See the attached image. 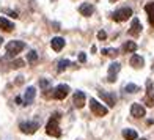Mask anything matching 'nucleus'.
Masks as SVG:
<instances>
[{"mask_svg": "<svg viewBox=\"0 0 154 140\" xmlns=\"http://www.w3.org/2000/svg\"><path fill=\"white\" fill-rule=\"evenodd\" d=\"M51 46H52V49L55 52H60L63 47H65V38H60V36H55V38H52V41H51Z\"/></svg>", "mask_w": 154, "mask_h": 140, "instance_id": "4468645a", "label": "nucleus"}, {"mask_svg": "<svg viewBox=\"0 0 154 140\" xmlns=\"http://www.w3.org/2000/svg\"><path fill=\"white\" fill-rule=\"evenodd\" d=\"M68 95H69V87L63 85V83L54 90V98H55V99H65Z\"/></svg>", "mask_w": 154, "mask_h": 140, "instance_id": "6e6552de", "label": "nucleus"}, {"mask_svg": "<svg viewBox=\"0 0 154 140\" xmlns=\"http://www.w3.org/2000/svg\"><path fill=\"white\" fill-rule=\"evenodd\" d=\"M35 95H36V90H35L33 87L27 88V92L24 95V106H30V104L33 102V99H35Z\"/></svg>", "mask_w": 154, "mask_h": 140, "instance_id": "f8f14e48", "label": "nucleus"}, {"mask_svg": "<svg viewBox=\"0 0 154 140\" xmlns=\"http://www.w3.org/2000/svg\"><path fill=\"white\" fill-rule=\"evenodd\" d=\"M110 2H116V0H110Z\"/></svg>", "mask_w": 154, "mask_h": 140, "instance_id": "2f4dec72", "label": "nucleus"}, {"mask_svg": "<svg viewBox=\"0 0 154 140\" xmlns=\"http://www.w3.org/2000/svg\"><path fill=\"white\" fill-rule=\"evenodd\" d=\"M24 65H25L24 60H16V61H13V63H11V68H22Z\"/></svg>", "mask_w": 154, "mask_h": 140, "instance_id": "a878e982", "label": "nucleus"}, {"mask_svg": "<svg viewBox=\"0 0 154 140\" xmlns=\"http://www.w3.org/2000/svg\"><path fill=\"white\" fill-rule=\"evenodd\" d=\"M145 65V60L143 57H140L138 54H134L131 57V66H134V68H142Z\"/></svg>", "mask_w": 154, "mask_h": 140, "instance_id": "f3484780", "label": "nucleus"}, {"mask_svg": "<svg viewBox=\"0 0 154 140\" xmlns=\"http://www.w3.org/2000/svg\"><path fill=\"white\" fill-rule=\"evenodd\" d=\"M106 38H107V33L104 32V30H101L99 33H97V39H101V41H102V39H106Z\"/></svg>", "mask_w": 154, "mask_h": 140, "instance_id": "bb28decb", "label": "nucleus"}, {"mask_svg": "<svg viewBox=\"0 0 154 140\" xmlns=\"http://www.w3.org/2000/svg\"><path fill=\"white\" fill-rule=\"evenodd\" d=\"M58 121H60V114H54L51 117V120H49L47 124H46V134L47 135H52V137H60L61 135Z\"/></svg>", "mask_w": 154, "mask_h": 140, "instance_id": "f257e3e1", "label": "nucleus"}, {"mask_svg": "<svg viewBox=\"0 0 154 140\" xmlns=\"http://www.w3.org/2000/svg\"><path fill=\"white\" fill-rule=\"evenodd\" d=\"M123 137L126 138V140H137V137H138V134L134 131V129H123Z\"/></svg>", "mask_w": 154, "mask_h": 140, "instance_id": "6ab92c4d", "label": "nucleus"}, {"mask_svg": "<svg viewBox=\"0 0 154 140\" xmlns=\"http://www.w3.org/2000/svg\"><path fill=\"white\" fill-rule=\"evenodd\" d=\"M102 54L104 55H109V57H116L118 51H116V49H102Z\"/></svg>", "mask_w": 154, "mask_h": 140, "instance_id": "b1692460", "label": "nucleus"}, {"mask_svg": "<svg viewBox=\"0 0 154 140\" xmlns=\"http://www.w3.org/2000/svg\"><path fill=\"white\" fill-rule=\"evenodd\" d=\"M123 49L126 52H135L137 51V44L134 43V41H128V43H124Z\"/></svg>", "mask_w": 154, "mask_h": 140, "instance_id": "412c9836", "label": "nucleus"}, {"mask_svg": "<svg viewBox=\"0 0 154 140\" xmlns=\"http://www.w3.org/2000/svg\"><path fill=\"white\" fill-rule=\"evenodd\" d=\"M2 41H3V39H2V38H0V44H2Z\"/></svg>", "mask_w": 154, "mask_h": 140, "instance_id": "7c9ffc66", "label": "nucleus"}, {"mask_svg": "<svg viewBox=\"0 0 154 140\" xmlns=\"http://www.w3.org/2000/svg\"><path fill=\"white\" fill-rule=\"evenodd\" d=\"M16 102L20 104V106H24V102H22V99H20V98H16Z\"/></svg>", "mask_w": 154, "mask_h": 140, "instance_id": "c756f323", "label": "nucleus"}, {"mask_svg": "<svg viewBox=\"0 0 154 140\" xmlns=\"http://www.w3.org/2000/svg\"><path fill=\"white\" fill-rule=\"evenodd\" d=\"M6 13H8L10 16H13V17H17V13H13V11H6Z\"/></svg>", "mask_w": 154, "mask_h": 140, "instance_id": "c85d7f7f", "label": "nucleus"}, {"mask_svg": "<svg viewBox=\"0 0 154 140\" xmlns=\"http://www.w3.org/2000/svg\"><path fill=\"white\" fill-rule=\"evenodd\" d=\"M145 104L148 107H154V88H151V82H148V92L145 96Z\"/></svg>", "mask_w": 154, "mask_h": 140, "instance_id": "ddd939ff", "label": "nucleus"}, {"mask_svg": "<svg viewBox=\"0 0 154 140\" xmlns=\"http://www.w3.org/2000/svg\"><path fill=\"white\" fill-rule=\"evenodd\" d=\"M132 16V10L131 8H120L116 10L113 14H112V19L116 20V22H123V20H128Z\"/></svg>", "mask_w": 154, "mask_h": 140, "instance_id": "20e7f679", "label": "nucleus"}, {"mask_svg": "<svg viewBox=\"0 0 154 140\" xmlns=\"http://www.w3.org/2000/svg\"><path fill=\"white\" fill-rule=\"evenodd\" d=\"M99 98H101V99H102L104 102L107 104L109 107H113L115 104H116V96H115L113 93H109V92H102V90H101V92H99Z\"/></svg>", "mask_w": 154, "mask_h": 140, "instance_id": "423d86ee", "label": "nucleus"}, {"mask_svg": "<svg viewBox=\"0 0 154 140\" xmlns=\"http://www.w3.org/2000/svg\"><path fill=\"white\" fill-rule=\"evenodd\" d=\"M39 87H41V88H44V90H46V88H49V87H51V80H47V79H41V80H39Z\"/></svg>", "mask_w": 154, "mask_h": 140, "instance_id": "393cba45", "label": "nucleus"}, {"mask_svg": "<svg viewBox=\"0 0 154 140\" xmlns=\"http://www.w3.org/2000/svg\"><path fill=\"white\" fill-rule=\"evenodd\" d=\"M140 32H142V22H140V19L134 17L132 19V24H131L129 33L132 35V36H137V35H140Z\"/></svg>", "mask_w": 154, "mask_h": 140, "instance_id": "9b49d317", "label": "nucleus"}, {"mask_svg": "<svg viewBox=\"0 0 154 140\" xmlns=\"http://www.w3.org/2000/svg\"><path fill=\"white\" fill-rule=\"evenodd\" d=\"M140 140H146V138H140Z\"/></svg>", "mask_w": 154, "mask_h": 140, "instance_id": "473e14b6", "label": "nucleus"}, {"mask_svg": "<svg viewBox=\"0 0 154 140\" xmlns=\"http://www.w3.org/2000/svg\"><path fill=\"white\" fill-rule=\"evenodd\" d=\"M19 129L24 132V134H35L39 129V123L38 121H24L19 124Z\"/></svg>", "mask_w": 154, "mask_h": 140, "instance_id": "39448f33", "label": "nucleus"}, {"mask_svg": "<svg viewBox=\"0 0 154 140\" xmlns=\"http://www.w3.org/2000/svg\"><path fill=\"white\" fill-rule=\"evenodd\" d=\"M124 92L134 95V93H138L140 92V88H138V85H135V83H128V85L124 87Z\"/></svg>", "mask_w": 154, "mask_h": 140, "instance_id": "aec40b11", "label": "nucleus"}, {"mask_svg": "<svg viewBox=\"0 0 154 140\" xmlns=\"http://www.w3.org/2000/svg\"><path fill=\"white\" fill-rule=\"evenodd\" d=\"M0 29L5 30V32H13V29H14V24L10 22L8 19H5L0 16Z\"/></svg>", "mask_w": 154, "mask_h": 140, "instance_id": "a211bd4d", "label": "nucleus"}, {"mask_svg": "<svg viewBox=\"0 0 154 140\" xmlns=\"http://www.w3.org/2000/svg\"><path fill=\"white\" fill-rule=\"evenodd\" d=\"M90 109H91V112L96 115V117H106L109 114V109L107 107H104L102 104H99L96 99H90Z\"/></svg>", "mask_w": 154, "mask_h": 140, "instance_id": "7ed1b4c3", "label": "nucleus"}, {"mask_svg": "<svg viewBox=\"0 0 154 140\" xmlns=\"http://www.w3.org/2000/svg\"><path fill=\"white\" fill-rule=\"evenodd\" d=\"M69 65H71V61H69V60H60V61H58V68H57V71H58V73H63V71H65V69L69 66Z\"/></svg>", "mask_w": 154, "mask_h": 140, "instance_id": "5701e85b", "label": "nucleus"}, {"mask_svg": "<svg viewBox=\"0 0 154 140\" xmlns=\"http://www.w3.org/2000/svg\"><path fill=\"white\" fill-rule=\"evenodd\" d=\"M120 69H121V65H120V63H116V61L112 63V65L109 66V76H107V80H109V82H115V80H116V74L120 73Z\"/></svg>", "mask_w": 154, "mask_h": 140, "instance_id": "0eeeda50", "label": "nucleus"}, {"mask_svg": "<svg viewBox=\"0 0 154 140\" xmlns=\"http://www.w3.org/2000/svg\"><path fill=\"white\" fill-rule=\"evenodd\" d=\"M24 49H25L24 41H10L6 44V57H14L19 52H22Z\"/></svg>", "mask_w": 154, "mask_h": 140, "instance_id": "f03ea898", "label": "nucleus"}, {"mask_svg": "<svg viewBox=\"0 0 154 140\" xmlns=\"http://www.w3.org/2000/svg\"><path fill=\"white\" fill-rule=\"evenodd\" d=\"M145 11L148 13V19H149V24L154 27V2H148L145 5Z\"/></svg>", "mask_w": 154, "mask_h": 140, "instance_id": "dca6fc26", "label": "nucleus"}, {"mask_svg": "<svg viewBox=\"0 0 154 140\" xmlns=\"http://www.w3.org/2000/svg\"><path fill=\"white\" fill-rule=\"evenodd\" d=\"M85 101H87V98H85V93L83 92H77L74 93V98H72V102H74V106L77 109H82L83 106H85Z\"/></svg>", "mask_w": 154, "mask_h": 140, "instance_id": "9d476101", "label": "nucleus"}, {"mask_svg": "<svg viewBox=\"0 0 154 140\" xmlns=\"http://www.w3.org/2000/svg\"><path fill=\"white\" fill-rule=\"evenodd\" d=\"M145 114H146V110H145V107L142 106V104L134 102L131 106V115L134 118H142V117H145Z\"/></svg>", "mask_w": 154, "mask_h": 140, "instance_id": "1a4fd4ad", "label": "nucleus"}, {"mask_svg": "<svg viewBox=\"0 0 154 140\" xmlns=\"http://www.w3.org/2000/svg\"><path fill=\"white\" fill-rule=\"evenodd\" d=\"M27 60H29L30 65H35V63L38 61V54L35 52V51H30L29 54H27Z\"/></svg>", "mask_w": 154, "mask_h": 140, "instance_id": "4be33fe9", "label": "nucleus"}, {"mask_svg": "<svg viewBox=\"0 0 154 140\" xmlns=\"http://www.w3.org/2000/svg\"><path fill=\"white\" fill-rule=\"evenodd\" d=\"M79 13L82 16H91L93 13H94V6L91 5V3H83V5H80L79 6Z\"/></svg>", "mask_w": 154, "mask_h": 140, "instance_id": "2eb2a0df", "label": "nucleus"}, {"mask_svg": "<svg viewBox=\"0 0 154 140\" xmlns=\"http://www.w3.org/2000/svg\"><path fill=\"white\" fill-rule=\"evenodd\" d=\"M79 60H80V61L83 63V61H85V60H87V55H85V54H83V52H82V54L79 55Z\"/></svg>", "mask_w": 154, "mask_h": 140, "instance_id": "cd10ccee", "label": "nucleus"}]
</instances>
